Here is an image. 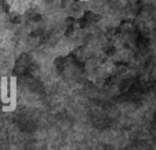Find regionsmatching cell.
I'll return each instance as SVG.
<instances>
[{
  "mask_svg": "<svg viewBox=\"0 0 156 150\" xmlns=\"http://www.w3.org/2000/svg\"><path fill=\"white\" fill-rule=\"evenodd\" d=\"M1 98H2V101H3L4 103H7V102L10 101L9 98L7 97V81H6V78L2 79V82H1Z\"/></svg>",
  "mask_w": 156,
  "mask_h": 150,
  "instance_id": "2",
  "label": "cell"
},
{
  "mask_svg": "<svg viewBox=\"0 0 156 150\" xmlns=\"http://www.w3.org/2000/svg\"><path fill=\"white\" fill-rule=\"evenodd\" d=\"M10 105L8 107H3L4 111H13L16 107V77H12L10 81Z\"/></svg>",
  "mask_w": 156,
  "mask_h": 150,
  "instance_id": "1",
  "label": "cell"
}]
</instances>
